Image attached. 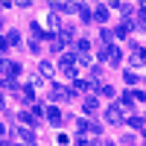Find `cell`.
<instances>
[{
  "instance_id": "obj_1",
  "label": "cell",
  "mask_w": 146,
  "mask_h": 146,
  "mask_svg": "<svg viewBox=\"0 0 146 146\" xmlns=\"http://www.w3.org/2000/svg\"><path fill=\"white\" fill-rule=\"evenodd\" d=\"M123 108H117V105H111V108H108V111H105V123H114V126H120V123H123Z\"/></svg>"
},
{
  "instance_id": "obj_2",
  "label": "cell",
  "mask_w": 146,
  "mask_h": 146,
  "mask_svg": "<svg viewBox=\"0 0 146 146\" xmlns=\"http://www.w3.org/2000/svg\"><path fill=\"white\" fill-rule=\"evenodd\" d=\"M44 117L50 120L53 126H62V111H58V108H44Z\"/></svg>"
},
{
  "instance_id": "obj_3",
  "label": "cell",
  "mask_w": 146,
  "mask_h": 146,
  "mask_svg": "<svg viewBox=\"0 0 146 146\" xmlns=\"http://www.w3.org/2000/svg\"><path fill=\"white\" fill-rule=\"evenodd\" d=\"M21 102H23V105H32V102H35V91H32V85L21 88Z\"/></svg>"
},
{
  "instance_id": "obj_4",
  "label": "cell",
  "mask_w": 146,
  "mask_h": 146,
  "mask_svg": "<svg viewBox=\"0 0 146 146\" xmlns=\"http://www.w3.org/2000/svg\"><path fill=\"white\" fill-rule=\"evenodd\" d=\"M91 21H100V23H105V21H108V9H105V6H96V9H91Z\"/></svg>"
},
{
  "instance_id": "obj_5",
  "label": "cell",
  "mask_w": 146,
  "mask_h": 146,
  "mask_svg": "<svg viewBox=\"0 0 146 146\" xmlns=\"http://www.w3.org/2000/svg\"><path fill=\"white\" fill-rule=\"evenodd\" d=\"M56 12H62V15H73V12L79 9V3H53Z\"/></svg>"
},
{
  "instance_id": "obj_6",
  "label": "cell",
  "mask_w": 146,
  "mask_h": 146,
  "mask_svg": "<svg viewBox=\"0 0 146 146\" xmlns=\"http://www.w3.org/2000/svg\"><path fill=\"white\" fill-rule=\"evenodd\" d=\"M15 135H18L21 140H27V143H32V137H35V135H32V129H29V126H18V129H15Z\"/></svg>"
},
{
  "instance_id": "obj_7",
  "label": "cell",
  "mask_w": 146,
  "mask_h": 146,
  "mask_svg": "<svg viewBox=\"0 0 146 146\" xmlns=\"http://www.w3.org/2000/svg\"><path fill=\"white\" fill-rule=\"evenodd\" d=\"M100 111V100H96V96H88V100H85V114H96Z\"/></svg>"
},
{
  "instance_id": "obj_8",
  "label": "cell",
  "mask_w": 146,
  "mask_h": 146,
  "mask_svg": "<svg viewBox=\"0 0 146 146\" xmlns=\"http://www.w3.org/2000/svg\"><path fill=\"white\" fill-rule=\"evenodd\" d=\"M129 32H131V23H123V27H117V29H114L111 35H117V38H126Z\"/></svg>"
},
{
  "instance_id": "obj_9",
  "label": "cell",
  "mask_w": 146,
  "mask_h": 146,
  "mask_svg": "<svg viewBox=\"0 0 146 146\" xmlns=\"http://www.w3.org/2000/svg\"><path fill=\"white\" fill-rule=\"evenodd\" d=\"M47 27H53L50 32H58V29H62V27H58V18H56V12H53V15H47Z\"/></svg>"
},
{
  "instance_id": "obj_10",
  "label": "cell",
  "mask_w": 146,
  "mask_h": 146,
  "mask_svg": "<svg viewBox=\"0 0 146 146\" xmlns=\"http://www.w3.org/2000/svg\"><path fill=\"white\" fill-rule=\"evenodd\" d=\"M79 15H82V21H85V23H91V9L85 6V3H79Z\"/></svg>"
},
{
  "instance_id": "obj_11",
  "label": "cell",
  "mask_w": 146,
  "mask_h": 146,
  "mask_svg": "<svg viewBox=\"0 0 146 146\" xmlns=\"http://www.w3.org/2000/svg\"><path fill=\"white\" fill-rule=\"evenodd\" d=\"M18 120H21L23 126H35V117H32V114H27V111H21V117H18Z\"/></svg>"
},
{
  "instance_id": "obj_12",
  "label": "cell",
  "mask_w": 146,
  "mask_h": 146,
  "mask_svg": "<svg viewBox=\"0 0 146 146\" xmlns=\"http://www.w3.org/2000/svg\"><path fill=\"white\" fill-rule=\"evenodd\" d=\"M129 126H131V129H137L140 135H143V117H131V120H129Z\"/></svg>"
},
{
  "instance_id": "obj_13",
  "label": "cell",
  "mask_w": 146,
  "mask_h": 146,
  "mask_svg": "<svg viewBox=\"0 0 146 146\" xmlns=\"http://www.w3.org/2000/svg\"><path fill=\"white\" fill-rule=\"evenodd\" d=\"M29 32H32V38H44V29L38 23H29Z\"/></svg>"
},
{
  "instance_id": "obj_14",
  "label": "cell",
  "mask_w": 146,
  "mask_h": 146,
  "mask_svg": "<svg viewBox=\"0 0 146 146\" xmlns=\"http://www.w3.org/2000/svg\"><path fill=\"white\" fill-rule=\"evenodd\" d=\"M79 53H82V56H88V53H91V41H88V38H82V41H79Z\"/></svg>"
},
{
  "instance_id": "obj_15",
  "label": "cell",
  "mask_w": 146,
  "mask_h": 146,
  "mask_svg": "<svg viewBox=\"0 0 146 146\" xmlns=\"http://www.w3.org/2000/svg\"><path fill=\"white\" fill-rule=\"evenodd\" d=\"M111 38H114L111 29H102V32H100V41H102V44H111Z\"/></svg>"
},
{
  "instance_id": "obj_16",
  "label": "cell",
  "mask_w": 146,
  "mask_h": 146,
  "mask_svg": "<svg viewBox=\"0 0 146 146\" xmlns=\"http://www.w3.org/2000/svg\"><path fill=\"white\" fill-rule=\"evenodd\" d=\"M123 76H126V82H129V85H137V73H135V70H126Z\"/></svg>"
},
{
  "instance_id": "obj_17",
  "label": "cell",
  "mask_w": 146,
  "mask_h": 146,
  "mask_svg": "<svg viewBox=\"0 0 146 146\" xmlns=\"http://www.w3.org/2000/svg\"><path fill=\"white\" fill-rule=\"evenodd\" d=\"M18 41H21V35H18V32H15V29H12V32H9V35H6V44H18Z\"/></svg>"
},
{
  "instance_id": "obj_18",
  "label": "cell",
  "mask_w": 146,
  "mask_h": 146,
  "mask_svg": "<svg viewBox=\"0 0 146 146\" xmlns=\"http://www.w3.org/2000/svg\"><path fill=\"white\" fill-rule=\"evenodd\" d=\"M41 73H44V76H50V73H53V64H47V62H44V64H41Z\"/></svg>"
},
{
  "instance_id": "obj_19",
  "label": "cell",
  "mask_w": 146,
  "mask_h": 146,
  "mask_svg": "<svg viewBox=\"0 0 146 146\" xmlns=\"http://www.w3.org/2000/svg\"><path fill=\"white\" fill-rule=\"evenodd\" d=\"M6 50V38H0V53H3Z\"/></svg>"
},
{
  "instance_id": "obj_20",
  "label": "cell",
  "mask_w": 146,
  "mask_h": 146,
  "mask_svg": "<svg viewBox=\"0 0 146 146\" xmlns=\"http://www.w3.org/2000/svg\"><path fill=\"white\" fill-rule=\"evenodd\" d=\"M0 111H3V94H0Z\"/></svg>"
}]
</instances>
